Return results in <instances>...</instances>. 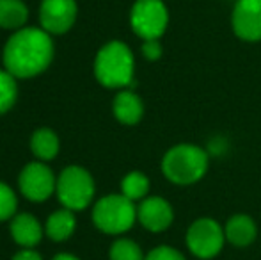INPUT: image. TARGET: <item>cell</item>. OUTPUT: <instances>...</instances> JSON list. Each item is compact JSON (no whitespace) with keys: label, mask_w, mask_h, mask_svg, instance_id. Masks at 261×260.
<instances>
[{"label":"cell","mask_w":261,"mask_h":260,"mask_svg":"<svg viewBox=\"0 0 261 260\" xmlns=\"http://www.w3.org/2000/svg\"><path fill=\"white\" fill-rule=\"evenodd\" d=\"M76 20L75 0H43L39 7L41 29L48 34H64Z\"/></svg>","instance_id":"9"},{"label":"cell","mask_w":261,"mask_h":260,"mask_svg":"<svg viewBox=\"0 0 261 260\" xmlns=\"http://www.w3.org/2000/svg\"><path fill=\"white\" fill-rule=\"evenodd\" d=\"M110 260H144L142 250L135 241L132 239H119L110 246Z\"/></svg>","instance_id":"20"},{"label":"cell","mask_w":261,"mask_h":260,"mask_svg":"<svg viewBox=\"0 0 261 260\" xmlns=\"http://www.w3.org/2000/svg\"><path fill=\"white\" fill-rule=\"evenodd\" d=\"M59 201L69 210H82L94 198V180L87 170L80 166H68L57 178Z\"/></svg>","instance_id":"5"},{"label":"cell","mask_w":261,"mask_h":260,"mask_svg":"<svg viewBox=\"0 0 261 260\" xmlns=\"http://www.w3.org/2000/svg\"><path fill=\"white\" fill-rule=\"evenodd\" d=\"M149 191V180L141 171H132L121 182V195L126 196L128 200H142Z\"/></svg>","instance_id":"18"},{"label":"cell","mask_w":261,"mask_h":260,"mask_svg":"<svg viewBox=\"0 0 261 260\" xmlns=\"http://www.w3.org/2000/svg\"><path fill=\"white\" fill-rule=\"evenodd\" d=\"M18 97L16 77L11 75L7 69H0V114L7 112L14 105Z\"/></svg>","instance_id":"19"},{"label":"cell","mask_w":261,"mask_h":260,"mask_svg":"<svg viewBox=\"0 0 261 260\" xmlns=\"http://www.w3.org/2000/svg\"><path fill=\"white\" fill-rule=\"evenodd\" d=\"M18 200L14 191L7 184L0 182V221H7V219L16 216Z\"/></svg>","instance_id":"21"},{"label":"cell","mask_w":261,"mask_h":260,"mask_svg":"<svg viewBox=\"0 0 261 260\" xmlns=\"http://www.w3.org/2000/svg\"><path fill=\"white\" fill-rule=\"evenodd\" d=\"M132 29L139 38L158 39L169 23L167 7L162 0H137L130 13Z\"/></svg>","instance_id":"6"},{"label":"cell","mask_w":261,"mask_h":260,"mask_svg":"<svg viewBox=\"0 0 261 260\" xmlns=\"http://www.w3.org/2000/svg\"><path fill=\"white\" fill-rule=\"evenodd\" d=\"M11 237L21 248H34L43 237V228L32 214H16L11 219Z\"/></svg>","instance_id":"12"},{"label":"cell","mask_w":261,"mask_h":260,"mask_svg":"<svg viewBox=\"0 0 261 260\" xmlns=\"http://www.w3.org/2000/svg\"><path fill=\"white\" fill-rule=\"evenodd\" d=\"M29 18V9L21 0H0V27L21 29Z\"/></svg>","instance_id":"16"},{"label":"cell","mask_w":261,"mask_h":260,"mask_svg":"<svg viewBox=\"0 0 261 260\" xmlns=\"http://www.w3.org/2000/svg\"><path fill=\"white\" fill-rule=\"evenodd\" d=\"M172 207L160 196H151L141 201L137 208V219L149 232H164L172 223Z\"/></svg>","instance_id":"11"},{"label":"cell","mask_w":261,"mask_h":260,"mask_svg":"<svg viewBox=\"0 0 261 260\" xmlns=\"http://www.w3.org/2000/svg\"><path fill=\"white\" fill-rule=\"evenodd\" d=\"M208 170V153L196 145H178L171 148L162 160V171L172 184L189 185L201 180Z\"/></svg>","instance_id":"3"},{"label":"cell","mask_w":261,"mask_h":260,"mask_svg":"<svg viewBox=\"0 0 261 260\" xmlns=\"http://www.w3.org/2000/svg\"><path fill=\"white\" fill-rule=\"evenodd\" d=\"M31 148L38 159L52 160L59 153V137L54 130L50 129H38L32 134Z\"/></svg>","instance_id":"17"},{"label":"cell","mask_w":261,"mask_h":260,"mask_svg":"<svg viewBox=\"0 0 261 260\" xmlns=\"http://www.w3.org/2000/svg\"><path fill=\"white\" fill-rule=\"evenodd\" d=\"M226 241H229L233 246L237 248H245L256 239V223L252 221L249 216L245 214H237L226 223Z\"/></svg>","instance_id":"14"},{"label":"cell","mask_w":261,"mask_h":260,"mask_svg":"<svg viewBox=\"0 0 261 260\" xmlns=\"http://www.w3.org/2000/svg\"><path fill=\"white\" fill-rule=\"evenodd\" d=\"M112 111L117 122L124 123V125H135L141 122L142 114H144V105L134 91H121L114 98Z\"/></svg>","instance_id":"13"},{"label":"cell","mask_w":261,"mask_h":260,"mask_svg":"<svg viewBox=\"0 0 261 260\" xmlns=\"http://www.w3.org/2000/svg\"><path fill=\"white\" fill-rule=\"evenodd\" d=\"M76 228V219L73 216V210L69 208H62V210H57L54 214H50V218L46 219V226L45 232L46 235L52 241H66L73 235Z\"/></svg>","instance_id":"15"},{"label":"cell","mask_w":261,"mask_h":260,"mask_svg":"<svg viewBox=\"0 0 261 260\" xmlns=\"http://www.w3.org/2000/svg\"><path fill=\"white\" fill-rule=\"evenodd\" d=\"M144 260H185V257L178 250H174V248L158 246L155 250L149 251Z\"/></svg>","instance_id":"22"},{"label":"cell","mask_w":261,"mask_h":260,"mask_svg":"<svg viewBox=\"0 0 261 260\" xmlns=\"http://www.w3.org/2000/svg\"><path fill=\"white\" fill-rule=\"evenodd\" d=\"M142 56L148 61H156L162 56V45L158 43V39H146L142 45Z\"/></svg>","instance_id":"23"},{"label":"cell","mask_w":261,"mask_h":260,"mask_svg":"<svg viewBox=\"0 0 261 260\" xmlns=\"http://www.w3.org/2000/svg\"><path fill=\"white\" fill-rule=\"evenodd\" d=\"M137 208L134 201L123 195H109L96 201L93 208V221L98 230L110 235L124 233L134 226Z\"/></svg>","instance_id":"4"},{"label":"cell","mask_w":261,"mask_h":260,"mask_svg":"<svg viewBox=\"0 0 261 260\" xmlns=\"http://www.w3.org/2000/svg\"><path fill=\"white\" fill-rule=\"evenodd\" d=\"M226 233L217 221L201 218L187 232V246L197 258H213L224 246Z\"/></svg>","instance_id":"7"},{"label":"cell","mask_w":261,"mask_h":260,"mask_svg":"<svg viewBox=\"0 0 261 260\" xmlns=\"http://www.w3.org/2000/svg\"><path fill=\"white\" fill-rule=\"evenodd\" d=\"M11 260H43V258H41V255L32 250V248H23L20 253H16Z\"/></svg>","instance_id":"24"},{"label":"cell","mask_w":261,"mask_h":260,"mask_svg":"<svg viewBox=\"0 0 261 260\" xmlns=\"http://www.w3.org/2000/svg\"><path fill=\"white\" fill-rule=\"evenodd\" d=\"M54 260H80V258H76L75 255H71V253H59V255H55Z\"/></svg>","instance_id":"25"},{"label":"cell","mask_w":261,"mask_h":260,"mask_svg":"<svg viewBox=\"0 0 261 260\" xmlns=\"http://www.w3.org/2000/svg\"><path fill=\"white\" fill-rule=\"evenodd\" d=\"M18 185H20L21 195L27 200L41 203L54 195V191L57 189V180L46 164L31 162L21 170Z\"/></svg>","instance_id":"8"},{"label":"cell","mask_w":261,"mask_h":260,"mask_svg":"<svg viewBox=\"0 0 261 260\" xmlns=\"http://www.w3.org/2000/svg\"><path fill=\"white\" fill-rule=\"evenodd\" d=\"M134 54L123 41H109L94 59V75L98 82L110 89L126 87L134 80Z\"/></svg>","instance_id":"2"},{"label":"cell","mask_w":261,"mask_h":260,"mask_svg":"<svg viewBox=\"0 0 261 260\" xmlns=\"http://www.w3.org/2000/svg\"><path fill=\"white\" fill-rule=\"evenodd\" d=\"M231 21L238 38L245 41L261 39V0H238Z\"/></svg>","instance_id":"10"},{"label":"cell","mask_w":261,"mask_h":260,"mask_svg":"<svg viewBox=\"0 0 261 260\" xmlns=\"http://www.w3.org/2000/svg\"><path fill=\"white\" fill-rule=\"evenodd\" d=\"M52 34L45 29L21 27L4 46V64L16 79H32L43 73L54 59Z\"/></svg>","instance_id":"1"}]
</instances>
